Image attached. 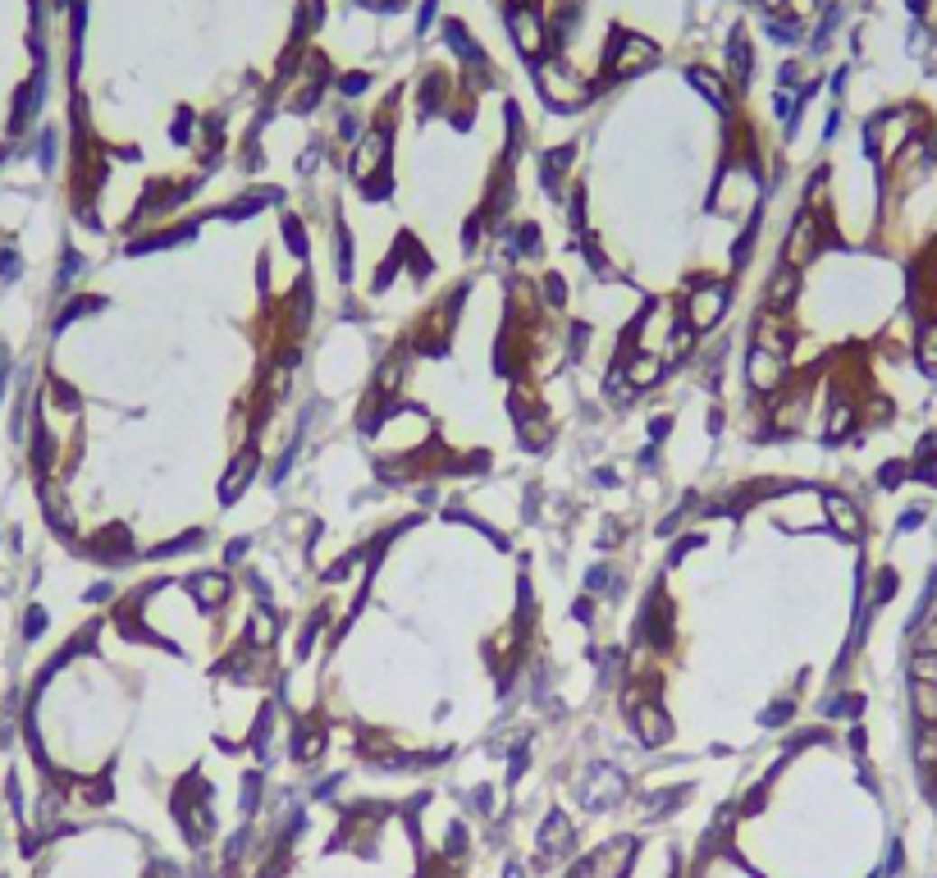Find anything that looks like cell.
Masks as SVG:
<instances>
[{
	"mask_svg": "<svg viewBox=\"0 0 937 878\" xmlns=\"http://www.w3.org/2000/svg\"><path fill=\"white\" fill-rule=\"evenodd\" d=\"M728 303H732V288H728V284H718V279L695 284L691 298H686V321H682V325H691L695 334H709L718 321L728 316Z\"/></svg>",
	"mask_w": 937,
	"mask_h": 878,
	"instance_id": "obj_1",
	"label": "cell"
},
{
	"mask_svg": "<svg viewBox=\"0 0 937 878\" xmlns=\"http://www.w3.org/2000/svg\"><path fill=\"white\" fill-rule=\"evenodd\" d=\"M659 64V46L645 42L635 33H617L613 46H608V79H631V73Z\"/></svg>",
	"mask_w": 937,
	"mask_h": 878,
	"instance_id": "obj_2",
	"label": "cell"
},
{
	"mask_svg": "<svg viewBox=\"0 0 937 878\" xmlns=\"http://www.w3.org/2000/svg\"><path fill=\"white\" fill-rule=\"evenodd\" d=\"M626 791V778L613 769V764H590L581 787H576V796H581L586 810H608V805H617Z\"/></svg>",
	"mask_w": 937,
	"mask_h": 878,
	"instance_id": "obj_3",
	"label": "cell"
},
{
	"mask_svg": "<svg viewBox=\"0 0 937 878\" xmlns=\"http://www.w3.org/2000/svg\"><path fill=\"white\" fill-rule=\"evenodd\" d=\"M755 197H759L755 170H723V179L713 188V210L718 215H741V210H750Z\"/></svg>",
	"mask_w": 937,
	"mask_h": 878,
	"instance_id": "obj_4",
	"label": "cell"
},
{
	"mask_svg": "<svg viewBox=\"0 0 937 878\" xmlns=\"http://www.w3.org/2000/svg\"><path fill=\"white\" fill-rule=\"evenodd\" d=\"M819 248H823V220H819L814 210H801V220H796V225H791V234H786V266H791V270L810 266V261L819 257Z\"/></svg>",
	"mask_w": 937,
	"mask_h": 878,
	"instance_id": "obj_5",
	"label": "cell"
},
{
	"mask_svg": "<svg viewBox=\"0 0 937 878\" xmlns=\"http://www.w3.org/2000/svg\"><path fill=\"white\" fill-rule=\"evenodd\" d=\"M508 28H513V37H517V51L526 55V60H535L544 46H549V23H544V14L535 10V5H517L508 10Z\"/></svg>",
	"mask_w": 937,
	"mask_h": 878,
	"instance_id": "obj_6",
	"label": "cell"
},
{
	"mask_svg": "<svg viewBox=\"0 0 937 878\" xmlns=\"http://www.w3.org/2000/svg\"><path fill=\"white\" fill-rule=\"evenodd\" d=\"M385 161H389V128L380 124V128H371L366 137H357V146H352V179H357V183L376 179V174L385 170Z\"/></svg>",
	"mask_w": 937,
	"mask_h": 878,
	"instance_id": "obj_7",
	"label": "cell"
},
{
	"mask_svg": "<svg viewBox=\"0 0 937 878\" xmlns=\"http://www.w3.org/2000/svg\"><path fill=\"white\" fill-rule=\"evenodd\" d=\"M782 376H786V357H773L764 348H755L746 357V380L750 389H764V394H777L782 389Z\"/></svg>",
	"mask_w": 937,
	"mask_h": 878,
	"instance_id": "obj_8",
	"label": "cell"
},
{
	"mask_svg": "<svg viewBox=\"0 0 937 878\" xmlns=\"http://www.w3.org/2000/svg\"><path fill=\"white\" fill-rule=\"evenodd\" d=\"M622 376H626V389H650V385L663 380V357L650 352V348H635L622 361Z\"/></svg>",
	"mask_w": 937,
	"mask_h": 878,
	"instance_id": "obj_9",
	"label": "cell"
},
{
	"mask_svg": "<svg viewBox=\"0 0 937 878\" xmlns=\"http://www.w3.org/2000/svg\"><path fill=\"white\" fill-rule=\"evenodd\" d=\"M801 298V270H791V266H782L773 279H768V288H764V307L773 312V316H782L791 303Z\"/></svg>",
	"mask_w": 937,
	"mask_h": 878,
	"instance_id": "obj_10",
	"label": "cell"
},
{
	"mask_svg": "<svg viewBox=\"0 0 937 878\" xmlns=\"http://www.w3.org/2000/svg\"><path fill=\"white\" fill-rule=\"evenodd\" d=\"M256 462H261V453H256V449H243V453L229 462V472H225V481H220V503H234V499L252 485Z\"/></svg>",
	"mask_w": 937,
	"mask_h": 878,
	"instance_id": "obj_11",
	"label": "cell"
},
{
	"mask_svg": "<svg viewBox=\"0 0 937 878\" xmlns=\"http://www.w3.org/2000/svg\"><path fill=\"white\" fill-rule=\"evenodd\" d=\"M801 421H805V394L801 389H786V394L768 398V425L773 430H796Z\"/></svg>",
	"mask_w": 937,
	"mask_h": 878,
	"instance_id": "obj_12",
	"label": "cell"
},
{
	"mask_svg": "<svg viewBox=\"0 0 937 878\" xmlns=\"http://www.w3.org/2000/svg\"><path fill=\"white\" fill-rule=\"evenodd\" d=\"M229 591H234V581H229L225 572H197V576H192V600H197L206 613H210V609H225Z\"/></svg>",
	"mask_w": 937,
	"mask_h": 878,
	"instance_id": "obj_13",
	"label": "cell"
},
{
	"mask_svg": "<svg viewBox=\"0 0 937 878\" xmlns=\"http://www.w3.org/2000/svg\"><path fill=\"white\" fill-rule=\"evenodd\" d=\"M635 737H640L645 746H668V742H673V723H668V714H663L659 705H640V709H635Z\"/></svg>",
	"mask_w": 937,
	"mask_h": 878,
	"instance_id": "obj_14",
	"label": "cell"
},
{
	"mask_svg": "<svg viewBox=\"0 0 937 878\" xmlns=\"http://www.w3.org/2000/svg\"><path fill=\"white\" fill-rule=\"evenodd\" d=\"M567 846H571V819L553 810V815L544 819V828H540V864H553Z\"/></svg>",
	"mask_w": 937,
	"mask_h": 878,
	"instance_id": "obj_15",
	"label": "cell"
},
{
	"mask_svg": "<svg viewBox=\"0 0 937 878\" xmlns=\"http://www.w3.org/2000/svg\"><path fill=\"white\" fill-rule=\"evenodd\" d=\"M686 83H691V88H695V92H700V97H704L713 110H728V106H732V97H728V83L718 79L713 69H686Z\"/></svg>",
	"mask_w": 937,
	"mask_h": 878,
	"instance_id": "obj_16",
	"label": "cell"
},
{
	"mask_svg": "<svg viewBox=\"0 0 937 878\" xmlns=\"http://www.w3.org/2000/svg\"><path fill=\"white\" fill-rule=\"evenodd\" d=\"M279 640V618H274V609H252V618H247V649H270Z\"/></svg>",
	"mask_w": 937,
	"mask_h": 878,
	"instance_id": "obj_17",
	"label": "cell"
},
{
	"mask_svg": "<svg viewBox=\"0 0 937 878\" xmlns=\"http://www.w3.org/2000/svg\"><path fill=\"white\" fill-rule=\"evenodd\" d=\"M828 518H832L837 536H846V540H859V531H864V518H859V508H855L850 499H841V494H828Z\"/></svg>",
	"mask_w": 937,
	"mask_h": 878,
	"instance_id": "obj_18",
	"label": "cell"
},
{
	"mask_svg": "<svg viewBox=\"0 0 937 878\" xmlns=\"http://www.w3.org/2000/svg\"><path fill=\"white\" fill-rule=\"evenodd\" d=\"M755 339H759L755 348H764V352H773V357H786V348H791V330H786L782 316H773V312L759 321V334H755Z\"/></svg>",
	"mask_w": 937,
	"mask_h": 878,
	"instance_id": "obj_19",
	"label": "cell"
},
{
	"mask_svg": "<svg viewBox=\"0 0 937 878\" xmlns=\"http://www.w3.org/2000/svg\"><path fill=\"white\" fill-rule=\"evenodd\" d=\"M750 60H755V55H750V42H746V33L737 28V33L728 37V69H732V79H737V83H746V79H750Z\"/></svg>",
	"mask_w": 937,
	"mask_h": 878,
	"instance_id": "obj_20",
	"label": "cell"
},
{
	"mask_svg": "<svg viewBox=\"0 0 937 878\" xmlns=\"http://www.w3.org/2000/svg\"><path fill=\"white\" fill-rule=\"evenodd\" d=\"M92 554H101L106 563H124V558H133V545H128L124 531H110V536H97Z\"/></svg>",
	"mask_w": 937,
	"mask_h": 878,
	"instance_id": "obj_21",
	"label": "cell"
},
{
	"mask_svg": "<svg viewBox=\"0 0 937 878\" xmlns=\"http://www.w3.org/2000/svg\"><path fill=\"white\" fill-rule=\"evenodd\" d=\"M320 751H325V727H302V732H298V746H293V755H298L302 764H311Z\"/></svg>",
	"mask_w": 937,
	"mask_h": 878,
	"instance_id": "obj_22",
	"label": "cell"
},
{
	"mask_svg": "<svg viewBox=\"0 0 937 878\" xmlns=\"http://www.w3.org/2000/svg\"><path fill=\"white\" fill-rule=\"evenodd\" d=\"M910 677L937 687V649H919V654L910 658Z\"/></svg>",
	"mask_w": 937,
	"mask_h": 878,
	"instance_id": "obj_23",
	"label": "cell"
},
{
	"mask_svg": "<svg viewBox=\"0 0 937 878\" xmlns=\"http://www.w3.org/2000/svg\"><path fill=\"white\" fill-rule=\"evenodd\" d=\"M914 714H919V723H937V687L914 682Z\"/></svg>",
	"mask_w": 937,
	"mask_h": 878,
	"instance_id": "obj_24",
	"label": "cell"
},
{
	"mask_svg": "<svg viewBox=\"0 0 937 878\" xmlns=\"http://www.w3.org/2000/svg\"><path fill=\"white\" fill-rule=\"evenodd\" d=\"M919 361L923 371H937V321H923L919 330Z\"/></svg>",
	"mask_w": 937,
	"mask_h": 878,
	"instance_id": "obj_25",
	"label": "cell"
},
{
	"mask_svg": "<svg viewBox=\"0 0 937 878\" xmlns=\"http://www.w3.org/2000/svg\"><path fill=\"white\" fill-rule=\"evenodd\" d=\"M850 425H855V407L841 398V403H832V416H828V434L832 439H846L850 434Z\"/></svg>",
	"mask_w": 937,
	"mask_h": 878,
	"instance_id": "obj_26",
	"label": "cell"
},
{
	"mask_svg": "<svg viewBox=\"0 0 937 878\" xmlns=\"http://www.w3.org/2000/svg\"><path fill=\"white\" fill-rule=\"evenodd\" d=\"M101 307H106L101 298H74V303H69V307L60 312V321H55V330H64V325H69V321H74V316H88V312H101Z\"/></svg>",
	"mask_w": 937,
	"mask_h": 878,
	"instance_id": "obj_27",
	"label": "cell"
},
{
	"mask_svg": "<svg viewBox=\"0 0 937 878\" xmlns=\"http://www.w3.org/2000/svg\"><path fill=\"white\" fill-rule=\"evenodd\" d=\"M283 238H288V248H293V257H307V234L298 225V215H288V210H283Z\"/></svg>",
	"mask_w": 937,
	"mask_h": 878,
	"instance_id": "obj_28",
	"label": "cell"
},
{
	"mask_svg": "<svg viewBox=\"0 0 937 878\" xmlns=\"http://www.w3.org/2000/svg\"><path fill=\"white\" fill-rule=\"evenodd\" d=\"M540 298H544L549 307H562V303H567V288H562V275H549V279L540 284Z\"/></svg>",
	"mask_w": 937,
	"mask_h": 878,
	"instance_id": "obj_29",
	"label": "cell"
},
{
	"mask_svg": "<svg viewBox=\"0 0 937 878\" xmlns=\"http://www.w3.org/2000/svg\"><path fill=\"white\" fill-rule=\"evenodd\" d=\"M791 714H796V705H791V700H777V705H768V709L759 714V723H768V727H782Z\"/></svg>",
	"mask_w": 937,
	"mask_h": 878,
	"instance_id": "obj_30",
	"label": "cell"
},
{
	"mask_svg": "<svg viewBox=\"0 0 937 878\" xmlns=\"http://www.w3.org/2000/svg\"><path fill=\"white\" fill-rule=\"evenodd\" d=\"M896 595V572H878V585H874V604H887Z\"/></svg>",
	"mask_w": 937,
	"mask_h": 878,
	"instance_id": "obj_31",
	"label": "cell"
},
{
	"mask_svg": "<svg viewBox=\"0 0 937 878\" xmlns=\"http://www.w3.org/2000/svg\"><path fill=\"white\" fill-rule=\"evenodd\" d=\"M46 631V609H28V618H23V636L28 640H37Z\"/></svg>",
	"mask_w": 937,
	"mask_h": 878,
	"instance_id": "obj_32",
	"label": "cell"
},
{
	"mask_svg": "<svg viewBox=\"0 0 937 878\" xmlns=\"http://www.w3.org/2000/svg\"><path fill=\"white\" fill-rule=\"evenodd\" d=\"M256 800H261V778L252 773V778L243 782V815H252V810H256Z\"/></svg>",
	"mask_w": 937,
	"mask_h": 878,
	"instance_id": "obj_33",
	"label": "cell"
},
{
	"mask_svg": "<svg viewBox=\"0 0 937 878\" xmlns=\"http://www.w3.org/2000/svg\"><path fill=\"white\" fill-rule=\"evenodd\" d=\"M174 142H192V110H179V119H174Z\"/></svg>",
	"mask_w": 937,
	"mask_h": 878,
	"instance_id": "obj_34",
	"label": "cell"
},
{
	"mask_svg": "<svg viewBox=\"0 0 937 878\" xmlns=\"http://www.w3.org/2000/svg\"><path fill=\"white\" fill-rule=\"evenodd\" d=\"M366 83H371L366 73H348V79H343L339 88H343V97H357V92H366Z\"/></svg>",
	"mask_w": 937,
	"mask_h": 878,
	"instance_id": "obj_35",
	"label": "cell"
},
{
	"mask_svg": "<svg viewBox=\"0 0 937 878\" xmlns=\"http://www.w3.org/2000/svg\"><path fill=\"white\" fill-rule=\"evenodd\" d=\"M435 14H440V0H425V5H421V19H416V33H430Z\"/></svg>",
	"mask_w": 937,
	"mask_h": 878,
	"instance_id": "obj_36",
	"label": "cell"
},
{
	"mask_svg": "<svg viewBox=\"0 0 937 878\" xmlns=\"http://www.w3.org/2000/svg\"><path fill=\"white\" fill-rule=\"evenodd\" d=\"M339 133H343L348 142H357V137H362V124H357V115H352V110H343V119H339Z\"/></svg>",
	"mask_w": 937,
	"mask_h": 878,
	"instance_id": "obj_37",
	"label": "cell"
},
{
	"mask_svg": "<svg viewBox=\"0 0 937 878\" xmlns=\"http://www.w3.org/2000/svg\"><path fill=\"white\" fill-rule=\"evenodd\" d=\"M0 279H19V257H14L10 248L0 252Z\"/></svg>",
	"mask_w": 937,
	"mask_h": 878,
	"instance_id": "obj_38",
	"label": "cell"
},
{
	"mask_svg": "<svg viewBox=\"0 0 937 878\" xmlns=\"http://www.w3.org/2000/svg\"><path fill=\"white\" fill-rule=\"evenodd\" d=\"M586 585H590V591H608V585H613V572H608V567H590V581H586Z\"/></svg>",
	"mask_w": 937,
	"mask_h": 878,
	"instance_id": "obj_39",
	"label": "cell"
},
{
	"mask_svg": "<svg viewBox=\"0 0 937 878\" xmlns=\"http://www.w3.org/2000/svg\"><path fill=\"white\" fill-rule=\"evenodd\" d=\"M668 430H673V416H654L650 421V439L659 444V439H668Z\"/></svg>",
	"mask_w": 937,
	"mask_h": 878,
	"instance_id": "obj_40",
	"label": "cell"
},
{
	"mask_svg": "<svg viewBox=\"0 0 937 878\" xmlns=\"http://www.w3.org/2000/svg\"><path fill=\"white\" fill-rule=\"evenodd\" d=\"M919 649H937V618L928 622V631H923V640H919Z\"/></svg>",
	"mask_w": 937,
	"mask_h": 878,
	"instance_id": "obj_41",
	"label": "cell"
},
{
	"mask_svg": "<svg viewBox=\"0 0 937 878\" xmlns=\"http://www.w3.org/2000/svg\"><path fill=\"white\" fill-rule=\"evenodd\" d=\"M571 613L581 618V622H590V618H595V604H590V600H576V609H571Z\"/></svg>",
	"mask_w": 937,
	"mask_h": 878,
	"instance_id": "obj_42",
	"label": "cell"
},
{
	"mask_svg": "<svg viewBox=\"0 0 937 878\" xmlns=\"http://www.w3.org/2000/svg\"><path fill=\"white\" fill-rule=\"evenodd\" d=\"M88 600H92V604H97V600H110V585H106V581H97L92 591H88Z\"/></svg>",
	"mask_w": 937,
	"mask_h": 878,
	"instance_id": "obj_43",
	"label": "cell"
},
{
	"mask_svg": "<svg viewBox=\"0 0 937 878\" xmlns=\"http://www.w3.org/2000/svg\"><path fill=\"white\" fill-rule=\"evenodd\" d=\"M243 554H247V540H234V545H229V563H238Z\"/></svg>",
	"mask_w": 937,
	"mask_h": 878,
	"instance_id": "obj_44",
	"label": "cell"
},
{
	"mask_svg": "<svg viewBox=\"0 0 937 878\" xmlns=\"http://www.w3.org/2000/svg\"><path fill=\"white\" fill-rule=\"evenodd\" d=\"M503 878H522V864H508V873H503Z\"/></svg>",
	"mask_w": 937,
	"mask_h": 878,
	"instance_id": "obj_45",
	"label": "cell"
}]
</instances>
